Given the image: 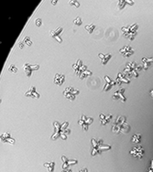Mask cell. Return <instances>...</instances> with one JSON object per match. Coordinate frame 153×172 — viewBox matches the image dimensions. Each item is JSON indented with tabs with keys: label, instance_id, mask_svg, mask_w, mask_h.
I'll use <instances>...</instances> for the list:
<instances>
[{
	"label": "cell",
	"instance_id": "6da1fadb",
	"mask_svg": "<svg viewBox=\"0 0 153 172\" xmlns=\"http://www.w3.org/2000/svg\"><path fill=\"white\" fill-rule=\"evenodd\" d=\"M52 126H53V134L50 136V140L52 141L57 140L60 137L63 140H66L68 135L71 134V130L68 128L69 126L68 121H65L63 124H60L58 121H53Z\"/></svg>",
	"mask_w": 153,
	"mask_h": 172
},
{
	"label": "cell",
	"instance_id": "7a4b0ae2",
	"mask_svg": "<svg viewBox=\"0 0 153 172\" xmlns=\"http://www.w3.org/2000/svg\"><path fill=\"white\" fill-rule=\"evenodd\" d=\"M130 131V125L127 122V117L124 115H119L113 122L112 132L116 135L118 134H128Z\"/></svg>",
	"mask_w": 153,
	"mask_h": 172
},
{
	"label": "cell",
	"instance_id": "3957f363",
	"mask_svg": "<svg viewBox=\"0 0 153 172\" xmlns=\"http://www.w3.org/2000/svg\"><path fill=\"white\" fill-rule=\"evenodd\" d=\"M91 143H92V150H91V156L92 157L101 155L102 153L108 151L112 148V147L110 145L105 144L102 139L96 140V138H92Z\"/></svg>",
	"mask_w": 153,
	"mask_h": 172
},
{
	"label": "cell",
	"instance_id": "277c9868",
	"mask_svg": "<svg viewBox=\"0 0 153 172\" xmlns=\"http://www.w3.org/2000/svg\"><path fill=\"white\" fill-rule=\"evenodd\" d=\"M138 28V26L137 23H134L129 26H124L121 28V31L123 33V36L129 40V41H134L136 36H137V30Z\"/></svg>",
	"mask_w": 153,
	"mask_h": 172
},
{
	"label": "cell",
	"instance_id": "5b68a950",
	"mask_svg": "<svg viewBox=\"0 0 153 172\" xmlns=\"http://www.w3.org/2000/svg\"><path fill=\"white\" fill-rule=\"evenodd\" d=\"M123 73L126 74L129 78H131V77L138 78V65H137L136 61H131V62L127 63L123 70Z\"/></svg>",
	"mask_w": 153,
	"mask_h": 172
},
{
	"label": "cell",
	"instance_id": "8992f818",
	"mask_svg": "<svg viewBox=\"0 0 153 172\" xmlns=\"http://www.w3.org/2000/svg\"><path fill=\"white\" fill-rule=\"evenodd\" d=\"M80 93V91L78 89H75L72 86L66 87L63 90V95L65 96L66 99H68L69 101L73 102L76 99V96Z\"/></svg>",
	"mask_w": 153,
	"mask_h": 172
},
{
	"label": "cell",
	"instance_id": "52a82bcc",
	"mask_svg": "<svg viewBox=\"0 0 153 172\" xmlns=\"http://www.w3.org/2000/svg\"><path fill=\"white\" fill-rule=\"evenodd\" d=\"M73 69L74 73H75L78 77H80L84 72H86V71L88 70L87 66L84 65V64H83V61H82L81 60H78L73 65Z\"/></svg>",
	"mask_w": 153,
	"mask_h": 172
},
{
	"label": "cell",
	"instance_id": "ba28073f",
	"mask_svg": "<svg viewBox=\"0 0 153 172\" xmlns=\"http://www.w3.org/2000/svg\"><path fill=\"white\" fill-rule=\"evenodd\" d=\"M93 121H94L93 117H87L84 115H82L81 117H80V119L78 120V124L81 125V127L83 128V130L86 132V131H88L89 125L92 123H93Z\"/></svg>",
	"mask_w": 153,
	"mask_h": 172
},
{
	"label": "cell",
	"instance_id": "9c48e42d",
	"mask_svg": "<svg viewBox=\"0 0 153 172\" xmlns=\"http://www.w3.org/2000/svg\"><path fill=\"white\" fill-rule=\"evenodd\" d=\"M23 69H24V73L27 77H30L32 75V73L33 71H38L40 69V65L38 64H34V65H31L30 63L27 62L23 65Z\"/></svg>",
	"mask_w": 153,
	"mask_h": 172
},
{
	"label": "cell",
	"instance_id": "30bf717a",
	"mask_svg": "<svg viewBox=\"0 0 153 172\" xmlns=\"http://www.w3.org/2000/svg\"><path fill=\"white\" fill-rule=\"evenodd\" d=\"M130 155L135 157V158H138V159H141L144 155H145V150L143 148L142 146H137V147H134L131 150H130Z\"/></svg>",
	"mask_w": 153,
	"mask_h": 172
},
{
	"label": "cell",
	"instance_id": "8fae6325",
	"mask_svg": "<svg viewBox=\"0 0 153 172\" xmlns=\"http://www.w3.org/2000/svg\"><path fill=\"white\" fill-rule=\"evenodd\" d=\"M116 85H121L123 83H126V84H129L130 83V79L124 73H118L117 75H116Z\"/></svg>",
	"mask_w": 153,
	"mask_h": 172
},
{
	"label": "cell",
	"instance_id": "7c38bea8",
	"mask_svg": "<svg viewBox=\"0 0 153 172\" xmlns=\"http://www.w3.org/2000/svg\"><path fill=\"white\" fill-rule=\"evenodd\" d=\"M125 91H126L125 88H121V89L116 91V92H114V94L112 95V99H113V100H120L121 102H127V98L124 96Z\"/></svg>",
	"mask_w": 153,
	"mask_h": 172
},
{
	"label": "cell",
	"instance_id": "4fadbf2b",
	"mask_svg": "<svg viewBox=\"0 0 153 172\" xmlns=\"http://www.w3.org/2000/svg\"><path fill=\"white\" fill-rule=\"evenodd\" d=\"M63 31V28L60 27V28H58L55 30H50V33L51 38H53L54 40H56L59 43H62L63 42V39L60 38V35H62Z\"/></svg>",
	"mask_w": 153,
	"mask_h": 172
},
{
	"label": "cell",
	"instance_id": "5bb4252c",
	"mask_svg": "<svg viewBox=\"0 0 153 172\" xmlns=\"http://www.w3.org/2000/svg\"><path fill=\"white\" fill-rule=\"evenodd\" d=\"M104 79H105V81H106V84H105V86H104V88H103V92H107V91H109L110 89H112L115 85H116V81L110 79V77H109L108 75H105Z\"/></svg>",
	"mask_w": 153,
	"mask_h": 172
},
{
	"label": "cell",
	"instance_id": "9a60e30c",
	"mask_svg": "<svg viewBox=\"0 0 153 172\" xmlns=\"http://www.w3.org/2000/svg\"><path fill=\"white\" fill-rule=\"evenodd\" d=\"M24 95L26 97H29V98H35V99H39L41 97V94L36 91V87L35 86H31L25 93Z\"/></svg>",
	"mask_w": 153,
	"mask_h": 172
},
{
	"label": "cell",
	"instance_id": "2e32d148",
	"mask_svg": "<svg viewBox=\"0 0 153 172\" xmlns=\"http://www.w3.org/2000/svg\"><path fill=\"white\" fill-rule=\"evenodd\" d=\"M62 160L63 162V169H68L71 165H76V164H78V160H76V159H69L65 156L62 157Z\"/></svg>",
	"mask_w": 153,
	"mask_h": 172
},
{
	"label": "cell",
	"instance_id": "e0dca14e",
	"mask_svg": "<svg viewBox=\"0 0 153 172\" xmlns=\"http://www.w3.org/2000/svg\"><path fill=\"white\" fill-rule=\"evenodd\" d=\"M1 141L3 143H7V144H10V145H15V139L11 136V135L9 133H4L1 135Z\"/></svg>",
	"mask_w": 153,
	"mask_h": 172
},
{
	"label": "cell",
	"instance_id": "ac0fdd59",
	"mask_svg": "<svg viewBox=\"0 0 153 172\" xmlns=\"http://www.w3.org/2000/svg\"><path fill=\"white\" fill-rule=\"evenodd\" d=\"M119 52H120L122 55H123V57L129 58V57H130L131 55L134 54V50L131 48V46L128 45V46H125V47L122 48V49L119 50Z\"/></svg>",
	"mask_w": 153,
	"mask_h": 172
},
{
	"label": "cell",
	"instance_id": "d6986e66",
	"mask_svg": "<svg viewBox=\"0 0 153 172\" xmlns=\"http://www.w3.org/2000/svg\"><path fill=\"white\" fill-rule=\"evenodd\" d=\"M64 81H65V75L63 74V73H56V74H55V77H54V79H53L54 84L59 85V86L63 85V83H64Z\"/></svg>",
	"mask_w": 153,
	"mask_h": 172
},
{
	"label": "cell",
	"instance_id": "ffe728a7",
	"mask_svg": "<svg viewBox=\"0 0 153 172\" xmlns=\"http://www.w3.org/2000/svg\"><path fill=\"white\" fill-rule=\"evenodd\" d=\"M113 118L112 115H105V114H100V121H101V125H106L108 123L111 122Z\"/></svg>",
	"mask_w": 153,
	"mask_h": 172
},
{
	"label": "cell",
	"instance_id": "44dd1931",
	"mask_svg": "<svg viewBox=\"0 0 153 172\" xmlns=\"http://www.w3.org/2000/svg\"><path fill=\"white\" fill-rule=\"evenodd\" d=\"M142 61V66H143V70L146 71L150 67V65L153 63V58H143L141 60Z\"/></svg>",
	"mask_w": 153,
	"mask_h": 172
},
{
	"label": "cell",
	"instance_id": "7402d4cb",
	"mask_svg": "<svg viewBox=\"0 0 153 172\" xmlns=\"http://www.w3.org/2000/svg\"><path fill=\"white\" fill-rule=\"evenodd\" d=\"M98 57L101 59L102 60V64L103 65H106L107 62L110 60V59L112 58V54L111 53H106V54H103V53H99Z\"/></svg>",
	"mask_w": 153,
	"mask_h": 172
},
{
	"label": "cell",
	"instance_id": "603a6c76",
	"mask_svg": "<svg viewBox=\"0 0 153 172\" xmlns=\"http://www.w3.org/2000/svg\"><path fill=\"white\" fill-rule=\"evenodd\" d=\"M141 138H142V135L141 134H136L132 136V138H131V143L133 144H139L140 141H141Z\"/></svg>",
	"mask_w": 153,
	"mask_h": 172
},
{
	"label": "cell",
	"instance_id": "cb8c5ba5",
	"mask_svg": "<svg viewBox=\"0 0 153 172\" xmlns=\"http://www.w3.org/2000/svg\"><path fill=\"white\" fill-rule=\"evenodd\" d=\"M43 166L48 168L49 172H53L54 171V167H55V162L51 161V162H49V163H44Z\"/></svg>",
	"mask_w": 153,
	"mask_h": 172
},
{
	"label": "cell",
	"instance_id": "d4e9b609",
	"mask_svg": "<svg viewBox=\"0 0 153 172\" xmlns=\"http://www.w3.org/2000/svg\"><path fill=\"white\" fill-rule=\"evenodd\" d=\"M127 5H128L127 0H120V1L117 3V9H119V10L124 9Z\"/></svg>",
	"mask_w": 153,
	"mask_h": 172
},
{
	"label": "cell",
	"instance_id": "484cf974",
	"mask_svg": "<svg viewBox=\"0 0 153 172\" xmlns=\"http://www.w3.org/2000/svg\"><path fill=\"white\" fill-rule=\"evenodd\" d=\"M84 28L87 30V32H88V33L92 34V33L94 32L95 28H96V26H95V24H88V25L84 26Z\"/></svg>",
	"mask_w": 153,
	"mask_h": 172
},
{
	"label": "cell",
	"instance_id": "4316f807",
	"mask_svg": "<svg viewBox=\"0 0 153 172\" xmlns=\"http://www.w3.org/2000/svg\"><path fill=\"white\" fill-rule=\"evenodd\" d=\"M22 41H23V43L25 44V45H27V46H31L32 45V41H31V39H30L29 37H25L23 40H22Z\"/></svg>",
	"mask_w": 153,
	"mask_h": 172
},
{
	"label": "cell",
	"instance_id": "83f0119b",
	"mask_svg": "<svg viewBox=\"0 0 153 172\" xmlns=\"http://www.w3.org/2000/svg\"><path fill=\"white\" fill-rule=\"evenodd\" d=\"M92 74H93V73H92L91 71H89V70H87L86 72H84L79 78H80V80H83V79H85L86 77H88V76H91Z\"/></svg>",
	"mask_w": 153,
	"mask_h": 172
},
{
	"label": "cell",
	"instance_id": "f1b7e54d",
	"mask_svg": "<svg viewBox=\"0 0 153 172\" xmlns=\"http://www.w3.org/2000/svg\"><path fill=\"white\" fill-rule=\"evenodd\" d=\"M69 4L71 7H73L75 8H78L80 7V3L78 1H76V0H71V1H69Z\"/></svg>",
	"mask_w": 153,
	"mask_h": 172
},
{
	"label": "cell",
	"instance_id": "f546056e",
	"mask_svg": "<svg viewBox=\"0 0 153 172\" xmlns=\"http://www.w3.org/2000/svg\"><path fill=\"white\" fill-rule=\"evenodd\" d=\"M8 72H9V73H18V68H17L14 64L9 65V67H8Z\"/></svg>",
	"mask_w": 153,
	"mask_h": 172
},
{
	"label": "cell",
	"instance_id": "4dcf8cb0",
	"mask_svg": "<svg viewBox=\"0 0 153 172\" xmlns=\"http://www.w3.org/2000/svg\"><path fill=\"white\" fill-rule=\"evenodd\" d=\"M73 24H74L75 26H81V25L83 24V20H82V18H81L80 17H76L75 19L73 20Z\"/></svg>",
	"mask_w": 153,
	"mask_h": 172
},
{
	"label": "cell",
	"instance_id": "1f68e13d",
	"mask_svg": "<svg viewBox=\"0 0 153 172\" xmlns=\"http://www.w3.org/2000/svg\"><path fill=\"white\" fill-rule=\"evenodd\" d=\"M35 24H36L37 27H41V24H42V20H41V18H37V19L35 20Z\"/></svg>",
	"mask_w": 153,
	"mask_h": 172
},
{
	"label": "cell",
	"instance_id": "d6a6232c",
	"mask_svg": "<svg viewBox=\"0 0 153 172\" xmlns=\"http://www.w3.org/2000/svg\"><path fill=\"white\" fill-rule=\"evenodd\" d=\"M24 46H25V44H24V43H23V41H21L18 43V47H19L20 49H23V48H24Z\"/></svg>",
	"mask_w": 153,
	"mask_h": 172
},
{
	"label": "cell",
	"instance_id": "836d02e7",
	"mask_svg": "<svg viewBox=\"0 0 153 172\" xmlns=\"http://www.w3.org/2000/svg\"><path fill=\"white\" fill-rule=\"evenodd\" d=\"M79 172H89V171H88V169H87L86 167H84V168L81 169V170H80Z\"/></svg>",
	"mask_w": 153,
	"mask_h": 172
},
{
	"label": "cell",
	"instance_id": "e575fe53",
	"mask_svg": "<svg viewBox=\"0 0 153 172\" xmlns=\"http://www.w3.org/2000/svg\"><path fill=\"white\" fill-rule=\"evenodd\" d=\"M62 172H73V171H72L70 168H68V169H63Z\"/></svg>",
	"mask_w": 153,
	"mask_h": 172
},
{
	"label": "cell",
	"instance_id": "d590c367",
	"mask_svg": "<svg viewBox=\"0 0 153 172\" xmlns=\"http://www.w3.org/2000/svg\"><path fill=\"white\" fill-rule=\"evenodd\" d=\"M58 1H57V0H54V1H50V3L54 6V5H56V3H57Z\"/></svg>",
	"mask_w": 153,
	"mask_h": 172
},
{
	"label": "cell",
	"instance_id": "8d00e7d4",
	"mask_svg": "<svg viewBox=\"0 0 153 172\" xmlns=\"http://www.w3.org/2000/svg\"><path fill=\"white\" fill-rule=\"evenodd\" d=\"M149 94H150V96L153 98V90H151V91L149 92Z\"/></svg>",
	"mask_w": 153,
	"mask_h": 172
}]
</instances>
